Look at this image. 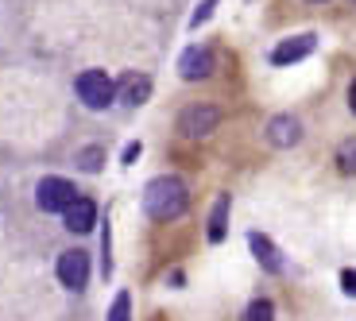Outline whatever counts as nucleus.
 <instances>
[{
    "mask_svg": "<svg viewBox=\"0 0 356 321\" xmlns=\"http://www.w3.org/2000/svg\"><path fill=\"white\" fill-rule=\"evenodd\" d=\"M143 209L155 221H170V217H178L186 209V186L178 179H155L152 186L143 190Z\"/></svg>",
    "mask_w": 356,
    "mask_h": 321,
    "instance_id": "f257e3e1",
    "label": "nucleus"
},
{
    "mask_svg": "<svg viewBox=\"0 0 356 321\" xmlns=\"http://www.w3.org/2000/svg\"><path fill=\"white\" fill-rule=\"evenodd\" d=\"M78 97H81V105H86V108H108L116 101V85H113L108 74L86 70L78 78Z\"/></svg>",
    "mask_w": 356,
    "mask_h": 321,
    "instance_id": "f03ea898",
    "label": "nucleus"
},
{
    "mask_svg": "<svg viewBox=\"0 0 356 321\" xmlns=\"http://www.w3.org/2000/svg\"><path fill=\"white\" fill-rule=\"evenodd\" d=\"M35 201L47 209V213H66V209L78 201V194H74V182H66V179H43L39 182Z\"/></svg>",
    "mask_w": 356,
    "mask_h": 321,
    "instance_id": "7ed1b4c3",
    "label": "nucleus"
},
{
    "mask_svg": "<svg viewBox=\"0 0 356 321\" xmlns=\"http://www.w3.org/2000/svg\"><path fill=\"white\" fill-rule=\"evenodd\" d=\"M217 120H221V113L213 105H190L178 116V132L182 135H209L217 128Z\"/></svg>",
    "mask_w": 356,
    "mask_h": 321,
    "instance_id": "20e7f679",
    "label": "nucleus"
},
{
    "mask_svg": "<svg viewBox=\"0 0 356 321\" xmlns=\"http://www.w3.org/2000/svg\"><path fill=\"white\" fill-rule=\"evenodd\" d=\"M314 47H318V35H314V31L291 35V39H283V43L271 51V63H275V66H291V63H298V58H306Z\"/></svg>",
    "mask_w": 356,
    "mask_h": 321,
    "instance_id": "39448f33",
    "label": "nucleus"
},
{
    "mask_svg": "<svg viewBox=\"0 0 356 321\" xmlns=\"http://www.w3.org/2000/svg\"><path fill=\"white\" fill-rule=\"evenodd\" d=\"M89 279V259L86 252H66L63 259H58V283L70 286V290H81Z\"/></svg>",
    "mask_w": 356,
    "mask_h": 321,
    "instance_id": "423d86ee",
    "label": "nucleus"
},
{
    "mask_svg": "<svg viewBox=\"0 0 356 321\" xmlns=\"http://www.w3.org/2000/svg\"><path fill=\"white\" fill-rule=\"evenodd\" d=\"M209 70H213V54L205 51V47H190V51H182V58H178V74L186 81L209 78Z\"/></svg>",
    "mask_w": 356,
    "mask_h": 321,
    "instance_id": "0eeeda50",
    "label": "nucleus"
},
{
    "mask_svg": "<svg viewBox=\"0 0 356 321\" xmlns=\"http://www.w3.org/2000/svg\"><path fill=\"white\" fill-rule=\"evenodd\" d=\"M116 97L124 101V105H143V101L152 97V81H147V74H124L120 85H116Z\"/></svg>",
    "mask_w": 356,
    "mask_h": 321,
    "instance_id": "6e6552de",
    "label": "nucleus"
},
{
    "mask_svg": "<svg viewBox=\"0 0 356 321\" xmlns=\"http://www.w3.org/2000/svg\"><path fill=\"white\" fill-rule=\"evenodd\" d=\"M267 140L275 143V147H294V143L302 140V128L294 116H271V124H267Z\"/></svg>",
    "mask_w": 356,
    "mask_h": 321,
    "instance_id": "1a4fd4ad",
    "label": "nucleus"
},
{
    "mask_svg": "<svg viewBox=\"0 0 356 321\" xmlns=\"http://www.w3.org/2000/svg\"><path fill=\"white\" fill-rule=\"evenodd\" d=\"M63 217H66V229H70V232H89V229H93V221H97V206H93L89 197H78Z\"/></svg>",
    "mask_w": 356,
    "mask_h": 321,
    "instance_id": "9d476101",
    "label": "nucleus"
},
{
    "mask_svg": "<svg viewBox=\"0 0 356 321\" xmlns=\"http://www.w3.org/2000/svg\"><path fill=\"white\" fill-rule=\"evenodd\" d=\"M248 244H252V252H256V259L264 263V271H279V252H275V244L267 240L264 232H252Z\"/></svg>",
    "mask_w": 356,
    "mask_h": 321,
    "instance_id": "9b49d317",
    "label": "nucleus"
},
{
    "mask_svg": "<svg viewBox=\"0 0 356 321\" xmlns=\"http://www.w3.org/2000/svg\"><path fill=\"white\" fill-rule=\"evenodd\" d=\"M225 229H229V197H217L213 213H209V240H225Z\"/></svg>",
    "mask_w": 356,
    "mask_h": 321,
    "instance_id": "f8f14e48",
    "label": "nucleus"
},
{
    "mask_svg": "<svg viewBox=\"0 0 356 321\" xmlns=\"http://www.w3.org/2000/svg\"><path fill=\"white\" fill-rule=\"evenodd\" d=\"M337 170L341 174H356V140H345L337 147Z\"/></svg>",
    "mask_w": 356,
    "mask_h": 321,
    "instance_id": "ddd939ff",
    "label": "nucleus"
},
{
    "mask_svg": "<svg viewBox=\"0 0 356 321\" xmlns=\"http://www.w3.org/2000/svg\"><path fill=\"white\" fill-rule=\"evenodd\" d=\"M241 321H275V306L267 302V298H256V302L244 310V318Z\"/></svg>",
    "mask_w": 356,
    "mask_h": 321,
    "instance_id": "4468645a",
    "label": "nucleus"
},
{
    "mask_svg": "<svg viewBox=\"0 0 356 321\" xmlns=\"http://www.w3.org/2000/svg\"><path fill=\"white\" fill-rule=\"evenodd\" d=\"M128 306H132V298H128V295H116L113 310H108V321H128Z\"/></svg>",
    "mask_w": 356,
    "mask_h": 321,
    "instance_id": "2eb2a0df",
    "label": "nucleus"
},
{
    "mask_svg": "<svg viewBox=\"0 0 356 321\" xmlns=\"http://www.w3.org/2000/svg\"><path fill=\"white\" fill-rule=\"evenodd\" d=\"M341 290H345L348 298H356V271H353V268L341 271Z\"/></svg>",
    "mask_w": 356,
    "mask_h": 321,
    "instance_id": "dca6fc26",
    "label": "nucleus"
},
{
    "mask_svg": "<svg viewBox=\"0 0 356 321\" xmlns=\"http://www.w3.org/2000/svg\"><path fill=\"white\" fill-rule=\"evenodd\" d=\"M81 167H86V170H97L101 167V151H97V147H89V151L81 155Z\"/></svg>",
    "mask_w": 356,
    "mask_h": 321,
    "instance_id": "f3484780",
    "label": "nucleus"
},
{
    "mask_svg": "<svg viewBox=\"0 0 356 321\" xmlns=\"http://www.w3.org/2000/svg\"><path fill=\"white\" fill-rule=\"evenodd\" d=\"M213 4L217 0H202V8H197V16H194V24H202L205 16H209V12H213Z\"/></svg>",
    "mask_w": 356,
    "mask_h": 321,
    "instance_id": "a211bd4d",
    "label": "nucleus"
},
{
    "mask_svg": "<svg viewBox=\"0 0 356 321\" xmlns=\"http://www.w3.org/2000/svg\"><path fill=\"white\" fill-rule=\"evenodd\" d=\"M136 155H140V143H132V147L124 151V163H136Z\"/></svg>",
    "mask_w": 356,
    "mask_h": 321,
    "instance_id": "6ab92c4d",
    "label": "nucleus"
},
{
    "mask_svg": "<svg viewBox=\"0 0 356 321\" xmlns=\"http://www.w3.org/2000/svg\"><path fill=\"white\" fill-rule=\"evenodd\" d=\"M348 105H353V113H356V81H353V90H348Z\"/></svg>",
    "mask_w": 356,
    "mask_h": 321,
    "instance_id": "aec40b11",
    "label": "nucleus"
}]
</instances>
